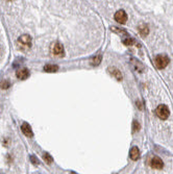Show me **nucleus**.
Listing matches in <instances>:
<instances>
[{
    "mask_svg": "<svg viewBox=\"0 0 173 174\" xmlns=\"http://www.w3.org/2000/svg\"><path fill=\"white\" fill-rule=\"evenodd\" d=\"M9 87H11V83H9V81H7V80H3V81L0 83V89L6 90V89H9Z\"/></svg>",
    "mask_w": 173,
    "mask_h": 174,
    "instance_id": "16",
    "label": "nucleus"
},
{
    "mask_svg": "<svg viewBox=\"0 0 173 174\" xmlns=\"http://www.w3.org/2000/svg\"><path fill=\"white\" fill-rule=\"evenodd\" d=\"M111 29H112L113 32H117V34H119L120 36H122V34H123V36H127V37H128L127 32H125L124 29H119V28H117V27H112Z\"/></svg>",
    "mask_w": 173,
    "mask_h": 174,
    "instance_id": "15",
    "label": "nucleus"
},
{
    "mask_svg": "<svg viewBox=\"0 0 173 174\" xmlns=\"http://www.w3.org/2000/svg\"><path fill=\"white\" fill-rule=\"evenodd\" d=\"M30 159H32V164H34V165H39V162H38V160L36 159L35 157H32Z\"/></svg>",
    "mask_w": 173,
    "mask_h": 174,
    "instance_id": "19",
    "label": "nucleus"
},
{
    "mask_svg": "<svg viewBox=\"0 0 173 174\" xmlns=\"http://www.w3.org/2000/svg\"><path fill=\"white\" fill-rule=\"evenodd\" d=\"M139 32H140V34H142V36H147L148 34H149V28H148L147 25H145V24H142V25L139 26Z\"/></svg>",
    "mask_w": 173,
    "mask_h": 174,
    "instance_id": "12",
    "label": "nucleus"
},
{
    "mask_svg": "<svg viewBox=\"0 0 173 174\" xmlns=\"http://www.w3.org/2000/svg\"><path fill=\"white\" fill-rule=\"evenodd\" d=\"M21 130H22V132L25 134L26 137L32 138V136H34V132H32V127H30L27 123H23V124H22V126H21Z\"/></svg>",
    "mask_w": 173,
    "mask_h": 174,
    "instance_id": "8",
    "label": "nucleus"
},
{
    "mask_svg": "<svg viewBox=\"0 0 173 174\" xmlns=\"http://www.w3.org/2000/svg\"><path fill=\"white\" fill-rule=\"evenodd\" d=\"M130 159L133 161H137L139 160V157H140V150H139L138 147H133V148L130 149Z\"/></svg>",
    "mask_w": 173,
    "mask_h": 174,
    "instance_id": "9",
    "label": "nucleus"
},
{
    "mask_svg": "<svg viewBox=\"0 0 173 174\" xmlns=\"http://www.w3.org/2000/svg\"><path fill=\"white\" fill-rule=\"evenodd\" d=\"M115 20L120 24H124L127 21V15L123 9H120L115 14Z\"/></svg>",
    "mask_w": 173,
    "mask_h": 174,
    "instance_id": "5",
    "label": "nucleus"
},
{
    "mask_svg": "<svg viewBox=\"0 0 173 174\" xmlns=\"http://www.w3.org/2000/svg\"><path fill=\"white\" fill-rule=\"evenodd\" d=\"M169 57L166 56V55H158V56L156 57V60H154V63H156V66L158 67L159 69H164L166 68L168 66V64H169Z\"/></svg>",
    "mask_w": 173,
    "mask_h": 174,
    "instance_id": "2",
    "label": "nucleus"
},
{
    "mask_svg": "<svg viewBox=\"0 0 173 174\" xmlns=\"http://www.w3.org/2000/svg\"><path fill=\"white\" fill-rule=\"evenodd\" d=\"M156 114L160 119L166 120L168 117H169L170 112H169V109H168L167 105H165V104H160L156 110Z\"/></svg>",
    "mask_w": 173,
    "mask_h": 174,
    "instance_id": "1",
    "label": "nucleus"
},
{
    "mask_svg": "<svg viewBox=\"0 0 173 174\" xmlns=\"http://www.w3.org/2000/svg\"><path fill=\"white\" fill-rule=\"evenodd\" d=\"M16 75H17V77L19 79H22V80L26 79V78H28V76H29L28 69H26V68L18 69L17 72H16Z\"/></svg>",
    "mask_w": 173,
    "mask_h": 174,
    "instance_id": "7",
    "label": "nucleus"
},
{
    "mask_svg": "<svg viewBox=\"0 0 173 174\" xmlns=\"http://www.w3.org/2000/svg\"><path fill=\"white\" fill-rule=\"evenodd\" d=\"M18 41H19V43H20L21 45L25 46V47H30V46H32V38H30V36H28V34L21 36Z\"/></svg>",
    "mask_w": 173,
    "mask_h": 174,
    "instance_id": "6",
    "label": "nucleus"
},
{
    "mask_svg": "<svg viewBox=\"0 0 173 174\" xmlns=\"http://www.w3.org/2000/svg\"><path fill=\"white\" fill-rule=\"evenodd\" d=\"M50 51L53 55H56V56H63L64 55V46L58 42H55V43H52L50 46Z\"/></svg>",
    "mask_w": 173,
    "mask_h": 174,
    "instance_id": "3",
    "label": "nucleus"
},
{
    "mask_svg": "<svg viewBox=\"0 0 173 174\" xmlns=\"http://www.w3.org/2000/svg\"><path fill=\"white\" fill-rule=\"evenodd\" d=\"M123 43L127 46H130V45H135L136 44V40L133 38H130V37H127L125 39H123Z\"/></svg>",
    "mask_w": 173,
    "mask_h": 174,
    "instance_id": "13",
    "label": "nucleus"
},
{
    "mask_svg": "<svg viewBox=\"0 0 173 174\" xmlns=\"http://www.w3.org/2000/svg\"><path fill=\"white\" fill-rule=\"evenodd\" d=\"M43 159H44V161H45L47 164H51L52 162H53V157H52L51 155L48 153V152H45V153H44Z\"/></svg>",
    "mask_w": 173,
    "mask_h": 174,
    "instance_id": "14",
    "label": "nucleus"
},
{
    "mask_svg": "<svg viewBox=\"0 0 173 174\" xmlns=\"http://www.w3.org/2000/svg\"><path fill=\"white\" fill-rule=\"evenodd\" d=\"M150 167L153 169H156V170H160L164 167V163L159 157H153L150 160Z\"/></svg>",
    "mask_w": 173,
    "mask_h": 174,
    "instance_id": "4",
    "label": "nucleus"
},
{
    "mask_svg": "<svg viewBox=\"0 0 173 174\" xmlns=\"http://www.w3.org/2000/svg\"><path fill=\"white\" fill-rule=\"evenodd\" d=\"M140 130V124H139V122H137V121H133V132H136V131Z\"/></svg>",
    "mask_w": 173,
    "mask_h": 174,
    "instance_id": "18",
    "label": "nucleus"
},
{
    "mask_svg": "<svg viewBox=\"0 0 173 174\" xmlns=\"http://www.w3.org/2000/svg\"><path fill=\"white\" fill-rule=\"evenodd\" d=\"M110 72L112 73V75H114V76H115L118 80H121L122 79L121 72L119 71V70L116 68V67H111V68H110Z\"/></svg>",
    "mask_w": 173,
    "mask_h": 174,
    "instance_id": "10",
    "label": "nucleus"
},
{
    "mask_svg": "<svg viewBox=\"0 0 173 174\" xmlns=\"http://www.w3.org/2000/svg\"><path fill=\"white\" fill-rule=\"evenodd\" d=\"M58 70V66L56 65H48L44 66V71L45 72H56Z\"/></svg>",
    "mask_w": 173,
    "mask_h": 174,
    "instance_id": "11",
    "label": "nucleus"
},
{
    "mask_svg": "<svg viewBox=\"0 0 173 174\" xmlns=\"http://www.w3.org/2000/svg\"><path fill=\"white\" fill-rule=\"evenodd\" d=\"M100 60H101V55L100 54H99L98 56H95V58H93V60H92V65L97 66L99 63H100Z\"/></svg>",
    "mask_w": 173,
    "mask_h": 174,
    "instance_id": "17",
    "label": "nucleus"
}]
</instances>
